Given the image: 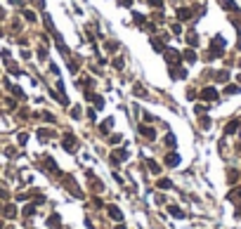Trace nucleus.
I'll return each mask as SVG.
<instances>
[{"instance_id": "ddd939ff", "label": "nucleus", "mask_w": 241, "mask_h": 229, "mask_svg": "<svg viewBox=\"0 0 241 229\" xmlns=\"http://www.w3.org/2000/svg\"><path fill=\"white\" fill-rule=\"evenodd\" d=\"M177 17H180V19H189V17H192V9H187V7L177 9Z\"/></svg>"}, {"instance_id": "f3484780", "label": "nucleus", "mask_w": 241, "mask_h": 229, "mask_svg": "<svg viewBox=\"0 0 241 229\" xmlns=\"http://www.w3.org/2000/svg\"><path fill=\"white\" fill-rule=\"evenodd\" d=\"M239 85H227V88H225V92H227V95H236V92H239Z\"/></svg>"}, {"instance_id": "ea45409f", "label": "nucleus", "mask_w": 241, "mask_h": 229, "mask_svg": "<svg viewBox=\"0 0 241 229\" xmlns=\"http://www.w3.org/2000/svg\"><path fill=\"white\" fill-rule=\"evenodd\" d=\"M239 151H241V142H239Z\"/></svg>"}, {"instance_id": "4468645a", "label": "nucleus", "mask_w": 241, "mask_h": 229, "mask_svg": "<svg viewBox=\"0 0 241 229\" xmlns=\"http://www.w3.org/2000/svg\"><path fill=\"white\" fill-rule=\"evenodd\" d=\"M109 215H111L114 220H121V217H123V215H121V210H118V208H114V205L109 208Z\"/></svg>"}, {"instance_id": "cd10ccee", "label": "nucleus", "mask_w": 241, "mask_h": 229, "mask_svg": "<svg viewBox=\"0 0 241 229\" xmlns=\"http://www.w3.org/2000/svg\"><path fill=\"white\" fill-rule=\"evenodd\" d=\"M229 198H232V201H234V198H241V189H234L232 194H229Z\"/></svg>"}, {"instance_id": "f03ea898", "label": "nucleus", "mask_w": 241, "mask_h": 229, "mask_svg": "<svg viewBox=\"0 0 241 229\" xmlns=\"http://www.w3.org/2000/svg\"><path fill=\"white\" fill-rule=\"evenodd\" d=\"M62 147L66 151H73L76 147H78V142H76V137L73 135H64V140H62Z\"/></svg>"}, {"instance_id": "7c9ffc66", "label": "nucleus", "mask_w": 241, "mask_h": 229, "mask_svg": "<svg viewBox=\"0 0 241 229\" xmlns=\"http://www.w3.org/2000/svg\"><path fill=\"white\" fill-rule=\"evenodd\" d=\"M54 224H59V217H57V215H52V217H50V227H54Z\"/></svg>"}, {"instance_id": "72a5a7b5", "label": "nucleus", "mask_w": 241, "mask_h": 229, "mask_svg": "<svg viewBox=\"0 0 241 229\" xmlns=\"http://www.w3.org/2000/svg\"><path fill=\"white\" fill-rule=\"evenodd\" d=\"M26 140H28L26 132H21V135H19V144H26Z\"/></svg>"}, {"instance_id": "423d86ee", "label": "nucleus", "mask_w": 241, "mask_h": 229, "mask_svg": "<svg viewBox=\"0 0 241 229\" xmlns=\"http://www.w3.org/2000/svg\"><path fill=\"white\" fill-rule=\"evenodd\" d=\"M239 121H232V123H227V128H225V135H234V132L239 130Z\"/></svg>"}, {"instance_id": "4be33fe9", "label": "nucleus", "mask_w": 241, "mask_h": 229, "mask_svg": "<svg viewBox=\"0 0 241 229\" xmlns=\"http://www.w3.org/2000/svg\"><path fill=\"white\" fill-rule=\"evenodd\" d=\"M133 17H135V24H140V26H142V24H144V17H142V14H140V12H135Z\"/></svg>"}, {"instance_id": "1a4fd4ad", "label": "nucleus", "mask_w": 241, "mask_h": 229, "mask_svg": "<svg viewBox=\"0 0 241 229\" xmlns=\"http://www.w3.org/2000/svg\"><path fill=\"white\" fill-rule=\"evenodd\" d=\"M140 132H142L144 137H152V140L156 137V132H154V128H147V125H140Z\"/></svg>"}, {"instance_id": "20e7f679", "label": "nucleus", "mask_w": 241, "mask_h": 229, "mask_svg": "<svg viewBox=\"0 0 241 229\" xmlns=\"http://www.w3.org/2000/svg\"><path fill=\"white\" fill-rule=\"evenodd\" d=\"M163 52H166L168 64H173V66H177V64H180V52H175V50H163Z\"/></svg>"}, {"instance_id": "7ed1b4c3", "label": "nucleus", "mask_w": 241, "mask_h": 229, "mask_svg": "<svg viewBox=\"0 0 241 229\" xmlns=\"http://www.w3.org/2000/svg\"><path fill=\"white\" fill-rule=\"evenodd\" d=\"M201 99H203V102H215V99H217V90H215V88L201 90Z\"/></svg>"}, {"instance_id": "e433bc0d", "label": "nucleus", "mask_w": 241, "mask_h": 229, "mask_svg": "<svg viewBox=\"0 0 241 229\" xmlns=\"http://www.w3.org/2000/svg\"><path fill=\"white\" fill-rule=\"evenodd\" d=\"M130 2H133V0H121V5H130Z\"/></svg>"}, {"instance_id": "6e6552de", "label": "nucleus", "mask_w": 241, "mask_h": 229, "mask_svg": "<svg viewBox=\"0 0 241 229\" xmlns=\"http://www.w3.org/2000/svg\"><path fill=\"white\" fill-rule=\"evenodd\" d=\"M177 163H180L177 154H168V156H166V165H177Z\"/></svg>"}, {"instance_id": "39448f33", "label": "nucleus", "mask_w": 241, "mask_h": 229, "mask_svg": "<svg viewBox=\"0 0 241 229\" xmlns=\"http://www.w3.org/2000/svg\"><path fill=\"white\" fill-rule=\"evenodd\" d=\"M125 158H128V151H125V149H116V151H114V156H111V161H114V163L125 161Z\"/></svg>"}, {"instance_id": "a878e982", "label": "nucleus", "mask_w": 241, "mask_h": 229, "mask_svg": "<svg viewBox=\"0 0 241 229\" xmlns=\"http://www.w3.org/2000/svg\"><path fill=\"white\" fill-rule=\"evenodd\" d=\"M71 116L73 118H80V106H71Z\"/></svg>"}, {"instance_id": "dca6fc26", "label": "nucleus", "mask_w": 241, "mask_h": 229, "mask_svg": "<svg viewBox=\"0 0 241 229\" xmlns=\"http://www.w3.org/2000/svg\"><path fill=\"white\" fill-rule=\"evenodd\" d=\"M147 5H149V7L161 9V7H163V0H147Z\"/></svg>"}, {"instance_id": "2eb2a0df", "label": "nucleus", "mask_w": 241, "mask_h": 229, "mask_svg": "<svg viewBox=\"0 0 241 229\" xmlns=\"http://www.w3.org/2000/svg\"><path fill=\"white\" fill-rule=\"evenodd\" d=\"M152 47L156 50V52H163V50H166V45L161 43V40H152Z\"/></svg>"}, {"instance_id": "9b49d317", "label": "nucleus", "mask_w": 241, "mask_h": 229, "mask_svg": "<svg viewBox=\"0 0 241 229\" xmlns=\"http://www.w3.org/2000/svg\"><path fill=\"white\" fill-rule=\"evenodd\" d=\"M170 73H173V78H175V80H180V78H184V69H180V66H175V69L170 71Z\"/></svg>"}, {"instance_id": "0eeeda50", "label": "nucleus", "mask_w": 241, "mask_h": 229, "mask_svg": "<svg viewBox=\"0 0 241 229\" xmlns=\"http://www.w3.org/2000/svg\"><path fill=\"white\" fill-rule=\"evenodd\" d=\"M217 2H220L225 9H229V12H234V9H236V2H234V0H217Z\"/></svg>"}, {"instance_id": "a211bd4d", "label": "nucleus", "mask_w": 241, "mask_h": 229, "mask_svg": "<svg viewBox=\"0 0 241 229\" xmlns=\"http://www.w3.org/2000/svg\"><path fill=\"white\" fill-rule=\"evenodd\" d=\"M50 135H52V132L45 130V128H43V130H38V137H40V140H50Z\"/></svg>"}, {"instance_id": "58836bf2", "label": "nucleus", "mask_w": 241, "mask_h": 229, "mask_svg": "<svg viewBox=\"0 0 241 229\" xmlns=\"http://www.w3.org/2000/svg\"><path fill=\"white\" fill-rule=\"evenodd\" d=\"M116 229H125V227H123V224H118V227H116Z\"/></svg>"}, {"instance_id": "b1692460", "label": "nucleus", "mask_w": 241, "mask_h": 229, "mask_svg": "<svg viewBox=\"0 0 241 229\" xmlns=\"http://www.w3.org/2000/svg\"><path fill=\"white\" fill-rule=\"evenodd\" d=\"M135 92H137V95H140V97H147V92H144V88H142V85H135Z\"/></svg>"}, {"instance_id": "bb28decb", "label": "nucleus", "mask_w": 241, "mask_h": 229, "mask_svg": "<svg viewBox=\"0 0 241 229\" xmlns=\"http://www.w3.org/2000/svg\"><path fill=\"white\" fill-rule=\"evenodd\" d=\"M187 43L192 45V47H196V45H199V40H196V35L192 33V35H189V40H187Z\"/></svg>"}, {"instance_id": "412c9836", "label": "nucleus", "mask_w": 241, "mask_h": 229, "mask_svg": "<svg viewBox=\"0 0 241 229\" xmlns=\"http://www.w3.org/2000/svg\"><path fill=\"white\" fill-rule=\"evenodd\" d=\"M24 19H28V21H36V14H33L31 9H24Z\"/></svg>"}, {"instance_id": "393cba45", "label": "nucleus", "mask_w": 241, "mask_h": 229, "mask_svg": "<svg viewBox=\"0 0 241 229\" xmlns=\"http://www.w3.org/2000/svg\"><path fill=\"white\" fill-rule=\"evenodd\" d=\"M159 187L161 189H170V180H159Z\"/></svg>"}, {"instance_id": "f257e3e1", "label": "nucleus", "mask_w": 241, "mask_h": 229, "mask_svg": "<svg viewBox=\"0 0 241 229\" xmlns=\"http://www.w3.org/2000/svg\"><path fill=\"white\" fill-rule=\"evenodd\" d=\"M222 50H225V40L217 35V38L213 40V45H210V57H215V54L220 57V54H222Z\"/></svg>"}, {"instance_id": "aec40b11", "label": "nucleus", "mask_w": 241, "mask_h": 229, "mask_svg": "<svg viewBox=\"0 0 241 229\" xmlns=\"http://www.w3.org/2000/svg\"><path fill=\"white\" fill-rule=\"evenodd\" d=\"M111 123H114V121L109 118L107 123H102V125H99V130H102V132H104V135H107V132H109V128H111Z\"/></svg>"}, {"instance_id": "473e14b6", "label": "nucleus", "mask_w": 241, "mask_h": 229, "mask_svg": "<svg viewBox=\"0 0 241 229\" xmlns=\"http://www.w3.org/2000/svg\"><path fill=\"white\" fill-rule=\"evenodd\" d=\"M149 168H152V173H159V170H161V168L156 165V163H154V161H149Z\"/></svg>"}, {"instance_id": "f8f14e48", "label": "nucleus", "mask_w": 241, "mask_h": 229, "mask_svg": "<svg viewBox=\"0 0 241 229\" xmlns=\"http://www.w3.org/2000/svg\"><path fill=\"white\" fill-rule=\"evenodd\" d=\"M215 78L220 80V83H227V80H229V71H220V73H215Z\"/></svg>"}, {"instance_id": "5701e85b", "label": "nucleus", "mask_w": 241, "mask_h": 229, "mask_svg": "<svg viewBox=\"0 0 241 229\" xmlns=\"http://www.w3.org/2000/svg\"><path fill=\"white\" fill-rule=\"evenodd\" d=\"M170 213H173V215H175V217H184V213L180 210V208H175V205H173V208H170Z\"/></svg>"}, {"instance_id": "f704fd0d", "label": "nucleus", "mask_w": 241, "mask_h": 229, "mask_svg": "<svg viewBox=\"0 0 241 229\" xmlns=\"http://www.w3.org/2000/svg\"><path fill=\"white\" fill-rule=\"evenodd\" d=\"M201 125H203V128H210V118H201Z\"/></svg>"}, {"instance_id": "2f4dec72", "label": "nucleus", "mask_w": 241, "mask_h": 229, "mask_svg": "<svg viewBox=\"0 0 241 229\" xmlns=\"http://www.w3.org/2000/svg\"><path fill=\"white\" fill-rule=\"evenodd\" d=\"M116 47H118V43H116V40H114V43H107V50H111V52H114Z\"/></svg>"}, {"instance_id": "a19ab883", "label": "nucleus", "mask_w": 241, "mask_h": 229, "mask_svg": "<svg viewBox=\"0 0 241 229\" xmlns=\"http://www.w3.org/2000/svg\"><path fill=\"white\" fill-rule=\"evenodd\" d=\"M239 83H241V76H239Z\"/></svg>"}, {"instance_id": "c756f323", "label": "nucleus", "mask_w": 241, "mask_h": 229, "mask_svg": "<svg viewBox=\"0 0 241 229\" xmlns=\"http://www.w3.org/2000/svg\"><path fill=\"white\" fill-rule=\"evenodd\" d=\"M33 213H36V208H33V205H26V208H24V215H33Z\"/></svg>"}, {"instance_id": "c85d7f7f", "label": "nucleus", "mask_w": 241, "mask_h": 229, "mask_svg": "<svg viewBox=\"0 0 241 229\" xmlns=\"http://www.w3.org/2000/svg\"><path fill=\"white\" fill-rule=\"evenodd\" d=\"M43 118H45V121H47V123H54V116H52V114H47V111H45V114H43Z\"/></svg>"}, {"instance_id": "c9c22d12", "label": "nucleus", "mask_w": 241, "mask_h": 229, "mask_svg": "<svg viewBox=\"0 0 241 229\" xmlns=\"http://www.w3.org/2000/svg\"><path fill=\"white\" fill-rule=\"evenodd\" d=\"M69 69H71L73 73H76V71H78V62H71V64H69Z\"/></svg>"}, {"instance_id": "6ab92c4d", "label": "nucleus", "mask_w": 241, "mask_h": 229, "mask_svg": "<svg viewBox=\"0 0 241 229\" xmlns=\"http://www.w3.org/2000/svg\"><path fill=\"white\" fill-rule=\"evenodd\" d=\"M14 215H17L14 205H7V208H5V217H14Z\"/></svg>"}, {"instance_id": "4c0bfd02", "label": "nucleus", "mask_w": 241, "mask_h": 229, "mask_svg": "<svg viewBox=\"0 0 241 229\" xmlns=\"http://www.w3.org/2000/svg\"><path fill=\"white\" fill-rule=\"evenodd\" d=\"M12 5H21V0H12Z\"/></svg>"}, {"instance_id": "9d476101", "label": "nucleus", "mask_w": 241, "mask_h": 229, "mask_svg": "<svg viewBox=\"0 0 241 229\" xmlns=\"http://www.w3.org/2000/svg\"><path fill=\"white\" fill-rule=\"evenodd\" d=\"M182 57H184L189 64H194V62H196V52H194V50H184V54H182Z\"/></svg>"}]
</instances>
